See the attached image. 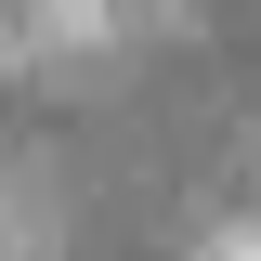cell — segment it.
<instances>
[{
    "instance_id": "obj_1",
    "label": "cell",
    "mask_w": 261,
    "mask_h": 261,
    "mask_svg": "<svg viewBox=\"0 0 261 261\" xmlns=\"http://www.w3.org/2000/svg\"><path fill=\"white\" fill-rule=\"evenodd\" d=\"M196 261H261V222H222V235H196Z\"/></svg>"
}]
</instances>
